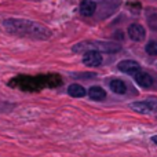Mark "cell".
I'll use <instances>...</instances> for the list:
<instances>
[{
  "instance_id": "6da1fadb",
  "label": "cell",
  "mask_w": 157,
  "mask_h": 157,
  "mask_svg": "<svg viewBox=\"0 0 157 157\" xmlns=\"http://www.w3.org/2000/svg\"><path fill=\"white\" fill-rule=\"evenodd\" d=\"M3 28L7 33L35 40H48L52 36L51 30L36 21L25 18H7L3 21Z\"/></svg>"
},
{
  "instance_id": "7a4b0ae2",
  "label": "cell",
  "mask_w": 157,
  "mask_h": 157,
  "mask_svg": "<svg viewBox=\"0 0 157 157\" xmlns=\"http://www.w3.org/2000/svg\"><path fill=\"white\" fill-rule=\"evenodd\" d=\"M88 47H91V50H101V51L105 52H116L120 50L119 44L114 43H103V41H86V43H80L76 44L75 47V51H80V50H87Z\"/></svg>"
},
{
  "instance_id": "3957f363",
  "label": "cell",
  "mask_w": 157,
  "mask_h": 157,
  "mask_svg": "<svg viewBox=\"0 0 157 157\" xmlns=\"http://www.w3.org/2000/svg\"><path fill=\"white\" fill-rule=\"evenodd\" d=\"M130 108L142 114L153 113L157 110V98H149V99L139 101V102H132L130 103Z\"/></svg>"
},
{
  "instance_id": "277c9868",
  "label": "cell",
  "mask_w": 157,
  "mask_h": 157,
  "mask_svg": "<svg viewBox=\"0 0 157 157\" xmlns=\"http://www.w3.org/2000/svg\"><path fill=\"white\" fill-rule=\"evenodd\" d=\"M83 63L86 66H91V68L99 66L102 63V54L97 50H88L83 55Z\"/></svg>"
},
{
  "instance_id": "5b68a950",
  "label": "cell",
  "mask_w": 157,
  "mask_h": 157,
  "mask_svg": "<svg viewBox=\"0 0 157 157\" xmlns=\"http://www.w3.org/2000/svg\"><path fill=\"white\" fill-rule=\"evenodd\" d=\"M120 72L123 73H127V75H135L136 72L141 71V65H139L136 61H132V59H124V61H120L119 65H117Z\"/></svg>"
},
{
  "instance_id": "8992f818",
  "label": "cell",
  "mask_w": 157,
  "mask_h": 157,
  "mask_svg": "<svg viewBox=\"0 0 157 157\" xmlns=\"http://www.w3.org/2000/svg\"><path fill=\"white\" fill-rule=\"evenodd\" d=\"M128 36L134 41H142L146 37V30L139 24H131L130 28H128Z\"/></svg>"
},
{
  "instance_id": "52a82bcc",
  "label": "cell",
  "mask_w": 157,
  "mask_h": 157,
  "mask_svg": "<svg viewBox=\"0 0 157 157\" xmlns=\"http://www.w3.org/2000/svg\"><path fill=\"white\" fill-rule=\"evenodd\" d=\"M134 80H135V83L138 84L139 87H142V88H150V87L153 86V78L150 76L149 73H146V72H136L135 75H134Z\"/></svg>"
},
{
  "instance_id": "ba28073f",
  "label": "cell",
  "mask_w": 157,
  "mask_h": 157,
  "mask_svg": "<svg viewBox=\"0 0 157 157\" xmlns=\"http://www.w3.org/2000/svg\"><path fill=\"white\" fill-rule=\"evenodd\" d=\"M97 10V4L95 2H91V0H83L80 3V14L84 17H91L92 14Z\"/></svg>"
},
{
  "instance_id": "9c48e42d",
  "label": "cell",
  "mask_w": 157,
  "mask_h": 157,
  "mask_svg": "<svg viewBox=\"0 0 157 157\" xmlns=\"http://www.w3.org/2000/svg\"><path fill=\"white\" fill-rule=\"evenodd\" d=\"M88 95L91 99L94 101H103L106 98V92L102 87H98V86H92L91 88L88 90Z\"/></svg>"
},
{
  "instance_id": "30bf717a",
  "label": "cell",
  "mask_w": 157,
  "mask_h": 157,
  "mask_svg": "<svg viewBox=\"0 0 157 157\" xmlns=\"http://www.w3.org/2000/svg\"><path fill=\"white\" fill-rule=\"evenodd\" d=\"M109 87H110V90L114 92V94H119V95L125 94V91H127V86H125V83L123 80H119V78L112 80L110 84H109Z\"/></svg>"
},
{
  "instance_id": "8fae6325",
  "label": "cell",
  "mask_w": 157,
  "mask_h": 157,
  "mask_svg": "<svg viewBox=\"0 0 157 157\" xmlns=\"http://www.w3.org/2000/svg\"><path fill=\"white\" fill-rule=\"evenodd\" d=\"M68 94L73 98H83V97H86L87 91L80 84H71V86L68 87Z\"/></svg>"
},
{
  "instance_id": "7c38bea8",
  "label": "cell",
  "mask_w": 157,
  "mask_h": 157,
  "mask_svg": "<svg viewBox=\"0 0 157 157\" xmlns=\"http://www.w3.org/2000/svg\"><path fill=\"white\" fill-rule=\"evenodd\" d=\"M145 50H146V52L149 55H157V40L149 41L146 44V47H145Z\"/></svg>"
},
{
  "instance_id": "4fadbf2b",
  "label": "cell",
  "mask_w": 157,
  "mask_h": 157,
  "mask_svg": "<svg viewBox=\"0 0 157 157\" xmlns=\"http://www.w3.org/2000/svg\"><path fill=\"white\" fill-rule=\"evenodd\" d=\"M147 22H149V25H150V28H152V29L157 30V14L149 17V18H147Z\"/></svg>"
},
{
  "instance_id": "5bb4252c",
  "label": "cell",
  "mask_w": 157,
  "mask_h": 157,
  "mask_svg": "<svg viewBox=\"0 0 157 157\" xmlns=\"http://www.w3.org/2000/svg\"><path fill=\"white\" fill-rule=\"evenodd\" d=\"M152 141L155 142V144L157 145V135H155V136H152Z\"/></svg>"
}]
</instances>
